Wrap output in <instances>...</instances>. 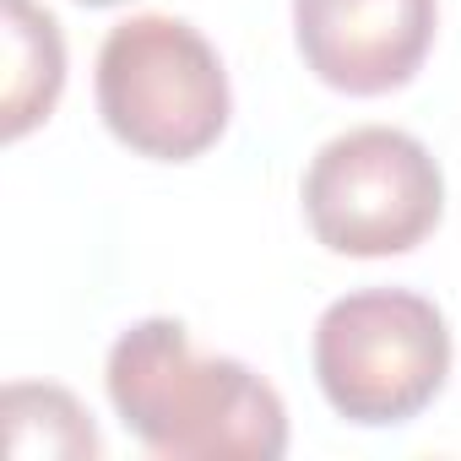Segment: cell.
Here are the masks:
<instances>
[{
	"label": "cell",
	"instance_id": "1",
	"mask_svg": "<svg viewBox=\"0 0 461 461\" xmlns=\"http://www.w3.org/2000/svg\"><path fill=\"white\" fill-rule=\"evenodd\" d=\"M104 380L120 423L163 461H277L288 450L283 396L240 358H201L174 315L125 326Z\"/></svg>",
	"mask_w": 461,
	"mask_h": 461
},
{
	"label": "cell",
	"instance_id": "2",
	"mask_svg": "<svg viewBox=\"0 0 461 461\" xmlns=\"http://www.w3.org/2000/svg\"><path fill=\"white\" fill-rule=\"evenodd\" d=\"M93 87L114 141L158 163L201 158L234 114L222 55L174 12H141L109 28Z\"/></svg>",
	"mask_w": 461,
	"mask_h": 461
},
{
	"label": "cell",
	"instance_id": "3",
	"mask_svg": "<svg viewBox=\"0 0 461 461\" xmlns=\"http://www.w3.org/2000/svg\"><path fill=\"white\" fill-rule=\"evenodd\" d=\"M450 375V326L412 288H358L315 321V380L358 429L412 423Z\"/></svg>",
	"mask_w": 461,
	"mask_h": 461
},
{
	"label": "cell",
	"instance_id": "4",
	"mask_svg": "<svg viewBox=\"0 0 461 461\" xmlns=\"http://www.w3.org/2000/svg\"><path fill=\"white\" fill-rule=\"evenodd\" d=\"M445 212L434 152L396 125H353L304 168V217L331 256L380 261L418 250Z\"/></svg>",
	"mask_w": 461,
	"mask_h": 461
},
{
	"label": "cell",
	"instance_id": "5",
	"mask_svg": "<svg viewBox=\"0 0 461 461\" xmlns=\"http://www.w3.org/2000/svg\"><path fill=\"white\" fill-rule=\"evenodd\" d=\"M439 0H294L304 66L353 98L396 93L434 50Z\"/></svg>",
	"mask_w": 461,
	"mask_h": 461
},
{
	"label": "cell",
	"instance_id": "6",
	"mask_svg": "<svg viewBox=\"0 0 461 461\" xmlns=\"http://www.w3.org/2000/svg\"><path fill=\"white\" fill-rule=\"evenodd\" d=\"M60 87H66L60 23L33 0H6V93H0L6 141H23L39 120H50Z\"/></svg>",
	"mask_w": 461,
	"mask_h": 461
},
{
	"label": "cell",
	"instance_id": "7",
	"mask_svg": "<svg viewBox=\"0 0 461 461\" xmlns=\"http://www.w3.org/2000/svg\"><path fill=\"white\" fill-rule=\"evenodd\" d=\"M0 418H6L12 456H39V450L44 456H98L104 450L93 412L60 385H6Z\"/></svg>",
	"mask_w": 461,
	"mask_h": 461
},
{
	"label": "cell",
	"instance_id": "8",
	"mask_svg": "<svg viewBox=\"0 0 461 461\" xmlns=\"http://www.w3.org/2000/svg\"><path fill=\"white\" fill-rule=\"evenodd\" d=\"M82 6H120V0H82Z\"/></svg>",
	"mask_w": 461,
	"mask_h": 461
}]
</instances>
